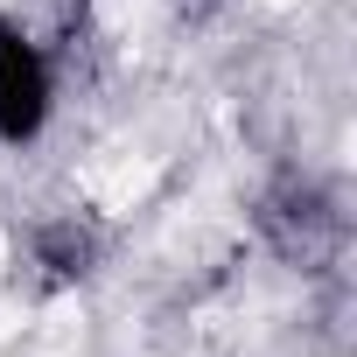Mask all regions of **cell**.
Listing matches in <instances>:
<instances>
[{
	"mask_svg": "<svg viewBox=\"0 0 357 357\" xmlns=\"http://www.w3.org/2000/svg\"><path fill=\"white\" fill-rule=\"evenodd\" d=\"M56 112V70H50V50L15 22L0 15V147H29L43 140Z\"/></svg>",
	"mask_w": 357,
	"mask_h": 357,
	"instance_id": "6da1fadb",
	"label": "cell"
},
{
	"mask_svg": "<svg viewBox=\"0 0 357 357\" xmlns=\"http://www.w3.org/2000/svg\"><path fill=\"white\" fill-rule=\"evenodd\" d=\"M259 231L273 238L280 259L315 266V259L343 238V218H336V197L315 183V175H287V183L266 190V204H259Z\"/></svg>",
	"mask_w": 357,
	"mask_h": 357,
	"instance_id": "7a4b0ae2",
	"label": "cell"
},
{
	"mask_svg": "<svg viewBox=\"0 0 357 357\" xmlns=\"http://www.w3.org/2000/svg\"><path fill=\"white\" fill-rule=\"evenodd\" d=\"M29 252H36V266L50 273V280H91L98 273V231L77 218V211H56V218H43L36 231H29Z\"/></svg>",
	"mask_w": 357,
	"mask_h": 357,
	"instance_id": "3957f363",
	"label": "cell"
},
{
	"mask_svg": "<svg viewBox=\"0 0 357 357\" xmlns=\"http://www.w3.org/2000/svg\"><path fill=\"white\" fill-rule=\"evenodd\" d=\"M175 8H183V15H204V8H218V0H175Z\"/></svg>",
	"mask_w": 357,
	"mask_h": 357,
	"instance_id": "277c9868",
	"label": "cell"
}]
</instances>
